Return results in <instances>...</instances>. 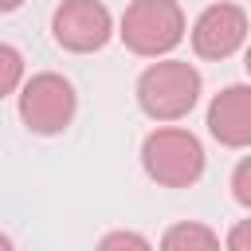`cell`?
I'll return each instance as SVG.
<instances>
[{
  "instance_id": "cell-1",
  "label": "cell",
  "mask_w": 251,
  "mask_h": 251,
  "mask_svg": "<svg viewBox=\"0 0 251 251\" xmlns=\"http://www.w3.org/2000/svg\"><path fill=\"white\" fill-rule=\"evenodd\" d=\"M200 98V75L192 63L180 59H161L141 71L137 78V102L149 118L157 122H176L184 118Z\"/></svg>"
},
{
  "instance_id": "cell-2",
  "label": "cell",
  "mask_w": 251,
  "mask_h": 251,
  "mask_svg": "<svg viewBox=\"0 0 251 251\" xmlns=\"http://www.w3.org/2000/svg\"><path fill=\"white\" fill-rule=\"evenodd\" d=\"M141 165H145V173L157 184H165V188H188L204 173V149H200V141L188 129L165 126V129H153L145 137Z\"/></svg>"
},
{
  "instance_id": "cell-3",
  "label": "cell",
  "mask_w": 251,
  "mask_h": 251,
  "mask_svg": "<svg viewBox=\"0 0 251 251\" xmlns=\"http://www.w3.org/2000/svg\"><path fill=\"white\" fill-rule=\"evenodd\" d=\"M118 35L133 55L157 59L184 39V12L176 0H133L122 16Z\"/></svg>"
},
{
  "instance_id": "cell-4",
  "label": "cell",
  "mask_w": 251,
  "mask_h": 251,
  "mask_svg": "<svg viewBox=\"0 0 251 251\" xmlns=\"http://www.w3.org/2000/svg\"><path fill=\"white\" fill-rule=\"evenodd\" d=\"M20 118H24V126L31 133H43V137L63 133L71 126V118H75L71 82L63 75H51V71L31 75L24 82V90H20Z\"/></svg>"
},
{
  "instance_id": "cell-5",
  "label": "cell",
  "mask_w": 251,
  "mask_h": 251,
  "mask_svg": "<svg viewBox=\"0 0 251 251\" xmlns=\"http://www.w3.org/2000/svg\"><path fill=\"white\" fill-rule=\"evenodd\" d=\"M51 31H55L59 47L86 55V51L106 47V39L114 35V20H110V8L102 0H63L55 8Z\"/></svg>"
},
{
  "instance_id": "cell-6",
  "label": "cell",
  "mask_w": 251,
  "mask_h": 251,
  "mask_svg": "<svg viewBox=\"0 0 251 251\" xmlns=\"http://www.w3.org/2000/svg\"><path fill=\"white\" fill-rule=\"evenodd\" d=\"M247 39V16L235 4H212L192 24V51L200 59H227Z\"/></svg>"
},
{
  "instance_id": "cell-7",
  "label": "cell",
  "mask_w": 251,
  "mask_h": 251,
  "mask_svg": "<svg viewBox=\"0 0 251 251\" xmlns=\"http://www.w3.org/2000/svg\"><path fill=\"white\" fill-rule=\"evenodd\" d=\"M208 129L220 145H251V86H224L208 106Z\"/></svg>"
},
{
  "instance_id": "cell-8",
  "label": "cell",
  "mask_w": 251,
  "mask_h": 251,
  "mask_svg": "<svg viewBox=\"0 0 251 251\" xmlns=\"http://www.w3.org/2000/svg\"><path fill=\"white\" fill-rule=\"evenodd\" d=\"M161 251H220V235L204 224H173L161 235Z\"/></svg>"
},
{
  "instance_id": "cell-9",
  "label": "cell",
  "mask_w": 251,
  "mask_h": 251,
  "mask_svg": "<svg viewBox=\"0 0 251 251\" xmlns=\"http://www.w3.org/2000/svg\"><path fill=\"white\" fill-rule=\"evenodd\" d=\"M24 82V55L8 43H0V98H8Z\"/></svg>"
},
{
  "instance_id": "cell-10",
  "label": "cell",
  "mask_w": 251,
  "mask_h": 251,
  "mask_svg": "<svg viewBox=\"0 0 251 251\" xmlns=\"http://www.w3.org/2000/svg\"><path fill=\"white\" fill-rule=\"evenodd\" d=\"M98 251H153V243L141 231H110V235H102Z\"/></svg>"
},
{
  "instance_id": "cell-11",
  "label": "cell",
  "mask_w": 251,
  "mask_h": 251,
  "mask_svg": "<svg viewBox=\"0 0 251 251\" xmlns=\"http://www.w3.org/2000/svg\"><path fill=\"white\" fill-rule=\"evenodd\" d=\"M231 196H235L243 208H251V157H243V161L235 165V173H231Z\"/></svg>"
},
{
  "instance_id": "cell-12",
  "label": "cell",
  "mask_w": 251,
  "mask_h": 251,
  "mask_svg": "<svg viewBox=\"0 0 251 251\" xmlns=\"http://www.w3.org/2000/svg\"><path fill=\"white\" fill-rule=\"evenodd\" d=\"M224 251H251V220H239V224L227 231Z\"/></svg>"
},
{
  "instance_id": "cell-13",
  "label": "cell",
  "mask_w": 251,
  "mask_h": 251,
  "mask_svg": "<svg viewBox=\"0 0 251 251\" xmlns=\"http://www.w3.org/2000/svg\"><path fill=\"white\" fill-rule=\"evenodd\" d=\"M20 4H24V0H0V12H16Z\"/></svg>"
},
{
  "instance_id": "cell-14",
  "label": "cell",
  "mask_w": 251,
  "mask_h": 251,
  "mask_svg": "<svg viewBox=\"0 0 251 251\" xmlns=\"http://www.w3.org/2000/svg\"><path fill=\"white\" fill-rule=\"evenodd\" d=\"M0 251H16V247H12V239H8L4 231H0Z\"/></svg>"
},
{
  "instance_id": "cell-15",
  "label": "cell",
  "mask_w": 251,
  "mask_h": 251,
  "mask_svg": "<svg viewBox=\"0 0 251 251\" xmlns=\"http://www.w3.org/2000/svg\"><path fill=\"white\" fill-rule=\"evenodd\" d=\"M243 67H247V75H251V47H247V55H243Z\"/></svg>"
}]
</instances>
